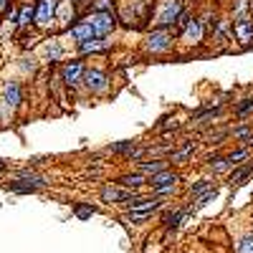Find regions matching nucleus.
<instances>
[{"label": "nucleus", "mask_w": 253, "mask_h": 253, "mask_svg": "<svg viewBox=\"0 0 253 253\" xmlns=\"http://www.w3.org/2000/svg\"><path fill=\"white\" fill-rule=\"evenodd\" d=\"M185 215H187V210H185V208H177L175 213H170V215L165 218V225H167V230H175V228L182 223V218H185Z\"/></svg>", "instance_id": "obj_21"}, {"label": "nucleus", "mask_w": 253, "mask_h": 253, "mask_svg": "<svg viewBox=\"0 0 253 253\" xmlns=\"http://www.w3.org/2000/svg\"><path fill=\"white\" fill-rule=\"evenodd\" d=\"M0 172H5V165H3V160H0Z\"/></svg>", "instance_id": "obj_32"}, {"label": "nucleus", "mask_w": 253, "mask_h": 253, "mask_svg": "<svg viewBox=\"0 0 253 253\" xmlns=\"http://www.w3.org/2000/svg\"><path fill=\"white\" fill-rule=\"evenodd\" d=\"M210 190H215L210 180H198L193 187H190V198H193V200H200L205 193H210Z\"/></svg>", "instance_id": "obj_18"}, {"label": "nucleus", "mask_w": 253, "mask_h": 253, "mask_svg": "<svg viewBox=\"0 0 253 253\" xmlns=\"http://www.w3.org/2000/svg\"><path fill=\"white\" fill-rule=\"evenodd\" d=\"M33 15H36V5L26 3L23 8L18 10V20H15V23H18V26H31V23H33Z\"/></svg>", "instance_id": "obj_19"}, {"label": "nucleus", "mask_w": 253, "mask_h": 253, "mask_svg": "<svg viewBox=\"0 0 253 253\" xmlns=\"http://www.w3.org/2000/svg\"><path fill=\"white\" fill-rule=\"evenodd\" d=\"M43 185H46L43 177H38V175L31 172V170H20V172H18V180L10 182L8 187L13 190V193H36V190H41Z\"/></svg>", "instance_id": "obj_5"}, {"label": "nucleus", "mask_w": 253, "mask_h": 253, "mask_svg": "<svg viewBox=\"0 0 253 253\" xmlns=\"http://www.w3.org/2000/svg\"><path fill=\"white\" fill-rule=\"evenodd\" d=\"M251 112H253V99H251V96H248V99H241V101L236 104V114H238V117H248Z\"/></svg>", "instance_id": "obj_26"}, {"label": "nucleus", "mask_w": 253, "mask_h": 253, "mask_svg": "<svg viewBox=\"0 0 253 253\" xmlns=\"http://www.w3.org/2000/svg\"><path fill=\"white\" fill-rule=\"evenodd\" d=\"M162 170H167V160H147V162H142L139 165V175H150V177H155L157 172H162Z\"/></svg>", "instance_id": "obj_15"}, {"label": "nucleus", "mask_w": 253, "mask_h": 253, "mask_svg": "<svg viewBox=\"0 0 253 253\" xmlns=\"http://www.w3.org/2000/svg\"><path fill=\"white\" fill-rule=\"evenodd\" d=\"M251 15V0H236V8H233V20L248 18Z\"/></svg>", "instance_id": "obj_24"}, {"label": "nucleus", "mask_w": 253, "mask_h": 253, "mask_svg": "<svg viewBox=\"0 0 253 253\" xmlns=\"http://www.w3.org/2000/svg\"><path fill=\"white\" fill-rule=\"evenodd\" d=\"M144 48L147 53H167L172 48V33L165 31V28H155L144 41Z\"/></svg>", "instance_id": "obj_3"}, {"label": "nucleus", "mask_w": 253, "mask_h": 253, "mask_svg": "<svg viewBox=\"0 0 253 253\" xmlns=\"http://www.w3.org/2000/svg\"><path fill=\"white\" fill-rule=\"evenodd\" d=\"M91 13H112V0H94Z\"/></svg>", "instance_id": "obj_27"}, {"label": "nucleus", "mask_w": 253, "mask_h": 253, "mask_svg": "<svg viewBox=\"0 0 253 253\" xmlns=\"http://www.w3.org/2000/svg\"><path fill=\"white\" fill-rule=\"evenodd\" d=\"M94 213H96V208L89 205V203H76V205H74V215H76L79 220H86V218H91Z\"/></svg>", "instance_id": "obj_20"}, {"label": "nucleus", "mask_w": 253, "mask_h": 253, "mask_svg": "<svg viewBox=\"0 0 253 253\" xmlns=\"http://www.w3.org/2000/svg\"><path fill=\"white\" fill-rule=\"evenodd\" d=\"M3 96H5V104H8V107H18V104L23 101V89H20L18 81H8L5 89H3Z\"/></svg>", "instance_id": "obj_13"}, {"label": "nucleus", "mask_w": 253, "mask_h": 253, "mask_svg": "<svg viewBox=\"0 0 253 253\" xmlns=\"http://www.w3.org/2000/svg\"><path fill=\"white\" fill-rule=\"evenodd\" d=\"M56 13H58V0H38L33 23L38 28H51V23L56 20Z\"/></svg>", "instance_id": "obj_4"}, {"label": "nucleus", "mask_w": 253, "mask_h": 253, "mask_svg": "<svg viewBox=\"0 0 253 253\" xmlns=\"http://www.w3.org/2000/svg\"><path fill=\"white\" fill-rule=\"evenodd\" d=\"M248 157H251V150H248V147H243V150H236V152H230V155H228L225 160H228V165H230V167H238V165H241L243 160H248Z\"/></svg>", "instance_id": "obj_23"}, {"label": "nucleus", "mask_w": 253, "mask_h": 253, "mask_svg": "<svg viewBox=\"0 0 253 253\" xmlns=\"http://www.w3.org/2000/svg\"><path fill=\"white\" fill-rule=\"evenodd\" d=\"M251 175H253V162H246V165H238V167H233V170H230L228 182H230V185H243Z\"/></svg>", "instance_id": "obj_14"}, {"label": "nucleus", "mask_w": 253, "mask_h": 253, "mask_svg": "<svg viewBox=\"0 0 253 253\" xmlns=\"http://www.w3.org/2000/svg\"><path fill=\"white\" fill-rule=\"evenodd\" d=\"M69 3H71V5H79V3H84V0H69Z\"/></svg>", "instance_id": "obj_31"}, {"label": "nucleus", "mask_w": 253, "mask_h": 253, "mask_svg": "<svg viewBox=\"0 0 253 253\" xmlns=\"http://www.w3.org/2000/svg\"><path fill=\"white\" fill-rule=\"evenodd\" d=\"M5 5H8V0H0V10H3Z\"/></svg>", "instance_id": "obj_30"}, {"label": "nucleus", "mask_w": 253, "mask_h": 253, "mask_svg": "<svg viewBox=\"0 0 253 253\" xmlns=\"http://www.w3.org/2000/svg\"><path fill=\"white\" fill-rule=\"evenodd\" d=\"M144 182H147V177H144V175H139V172L122 175V177H119V185H122V187H126V190H132V193H134V190H139Z\"/></svg>", "instance_id": "obj_16"}, {"label": "nucleus", "mask_w": 253, "mask_h": 253, "mask_svg": "<svg viewBox=\"0 0 253 253\" xmlns=\"http://www.w3.org/2000/svg\"><path fill=\"white\" fill-rule=\"evenodd\" d=\"M180 41H182V43H187V46H203V41H205V28H203V23H200L198 18H193V20H190V23L182 28Z\"/></svg>", "instance_id": "obj_8"}, {"label": "nucleus", "mask_w": 253, "mask_h": 253, "mask_svg": "<svg viewBox=\"0 0 253 253\" xmlns=\"http://www.w3.org/2000/svg\"><path fill=\"white\" fill-rule=\"evenodd\" d=\"M69 33H71V38L76 41L79 46H81V43H86V41H91V38H96L94 31H91V26L86 23V20H79V23L69 26Z\"/></svg>", "instance_id": "obj_12"}, {"label": "nucleus", "mask_w": 253, "mask_h": 253, "mask_svg": "<svg viewBox=\"0 0 253 253\" xmlns=\"http://www.w3.org/2000/svg\"><path fill=\"white\" fill-rule=\"evenodd\" d=\"M182 13H185V3H182V0H165L162 8L157 10V15H155L152 23H155L157 28L170 31V26L177 23V18H180Z\"/></svg>", "instance_id": "obj_1"}, {"label": "nucleus", "mask_w": 253, "mask_h": 253, "mask_svg": "<svg viewBox=\"0 0 253 253\" xmlns=\"http://www.w3.org/2000/svg\"><path fill=\"white\" fill-rule=\"evenodd\" d=\"M79 48H81V53H101V51L109 48V43L104 38H91V41H86V43H81Z\"/></svg>", "instance_id": "obj_17"}, {"label": "nucleus", "mask_w": 253, "mask_h": 253, "mask_svg": "<svg viewBox=\"0 0 253 253\" xmlns=\"http://www.w3.org/2000/svg\"><path fill=\"white\" fill-rule=\"evenodd\" d=\"M46 56H48L51 61H58V58H61V46H58V43H53V46H46Z\"/></svg>", "instance_id": "obj_29"}, {"label": "nucleus", "mask_w": 253, "mask_h": 253, "mask_svg": "<svg viewBox=\"0 0 253 253\" xmlns=\"http://www.w3.org/2000/svg\"><path fill=\"white\" fill-rule=\"evenodd\" d=\"M134 147H137V142H117V144L109 147V152H114V155H129Z\"/></svg>", "instance_id": "obj_25"}, {"label": "nucleus", "mask_w": 253, "mask_h": 253, "mask_svg": "<svg viewBox=\"0 0 253 253\" xmlns=\"http://www.w3.org/2000/svg\"><path fill=\"white\" fill-rule=\"evenodd\" d=\"M84 20L91 26V31H94L96 38H107L117 28V15L114 13H89Z\"/></svg>", "instance_id": "obj_2"}, {"label": "nucleus", "mask_w": 253, "mask_h": 253, "mask_svg": "<svg viewBox=\"0 0 253 253\" xmlns=\"http://www.w3.org/2000/svg\"><path fill=\"white\" fill-rule=\"evenodd\" d=\"M134 198H137V193H132V190H126L122 185H107L101 190V200L104 203H129Z\"/></svg>", "instance_id": "obj_9"}, {"label": "nucleus", "mask_w": 253, "mask_h": 253, "mask_svg": "<svg viewBox=\"0 0 253 253\" xmlns=\"http://www.w3.org/2000/svg\"><path fill=\"white\" fill-rule=\"evenodd\" d=\"M233 33L241 43H251L253 41V18H241V20H233Z\"/></svg>", "instance_id": "obj_10"}, {"label": "nucleus", "mask_w": 253, "mask_h": 253, "mask_svg": "<svg viewBox=\"0 0 253 253\" xmlns=\"http://www.w3.org/2000/svg\"><path fill=\"white\" fill-rule=\"evenodd\" d=\"M177 180H180V175L172 172L170 167H167V170H162V172H157L155 177H150V185H152V190H162V187H175Z\"/></svg>", "instance_id": "obj_11"}, {"label": "nucleus", "mask_w": 253, "mask_h": 253, "mask_svg": "<svg viewBox=\"0 0 253 253\" xmlns=\"http://www.w3.org/2000/svg\"><path fill=\"white\" fill-rule=\"evenodd\" d=\"M84 71H86L84 61H66L63 69H61V79H63V84H66L69 89H76L79 84L84 81Z\"/></svg>", "instance_id": "obj_7"}, {"label": "nucleus", "mask_w": 253, "mask_h": 253, "mask_svg": "<svg viewBox=\"0 0 253 253\" xmlns=\"http://www.w3.org/2000/svg\"><path fill=\"white\" fill-rule=\"evenodd\" d=\"M193 152H195V144H185L182 150L172 152V155H170V160H167V162H175V165H182V162H185V160H187L190 155H193Z\"/></svg>", "instance_id": "obj_22"}, {"label": "nucleus", "mask_w": 253, "mask_h": 253, "mask_svg": "<svg viewBox=\"0 0 253 253\" xmlns=\"http://www.w3.org/2000/svg\"><path fill=\"white\" fill-rule=\"evenodd\" d=\"M238 253H253V236H246L238 246H236Z\"/></svg>", "instance_id": "obj_28"}, {"label": "nucleus", "mask_w": 253, "mask_h": 253, "mask_svg": "<svg viewBox=\"0 0 253 253\" xmlns=\"http://www.w3.org/2000/svg\"><path fill=\"white\" fill-rule=\"evenodd\" d=\"M251 18H253V0H251Z\"/></svg>", "instance_id": "obj_34"}, {"label": "nucleus", "mask_w": 253, "mask_h": 253, "mask_svg": "<svg viewBox=\"0 0 253 253\" xmlns=\"http://www.w3.org/2000/svg\"><path fill=\"white\" fill-rule=\"evenodd\" d=\"M84 84L91 94H107L109 91V76L101 69H86L84 71Z\"/></svg>", "instance_id": "obj_6"}, {"label": "nucleus", "mask_w": 253, "mask_h": 253, "mask_svg": "<svg viewBox=\"0 0 253 253\" xmlns=\"http://www.w3.org/2000/svg\"><path fill=\"white\" fill-rule=\"evenodd\" d=\"M246 144H248V150H251V147H253V137H251V139H248V142H246Z\"/></svg>", "instance_id": "obj_33"}]
</instances>
